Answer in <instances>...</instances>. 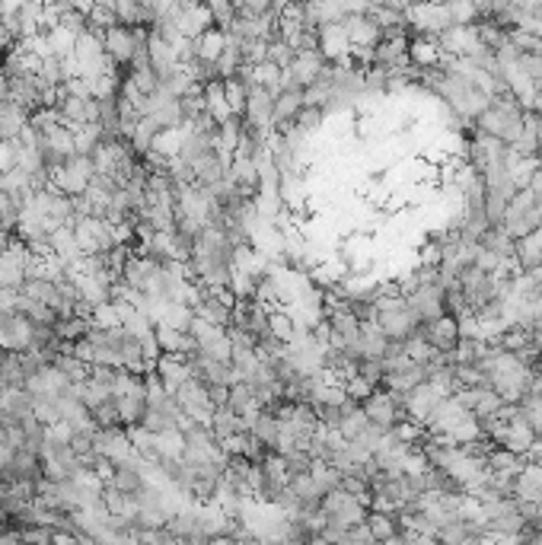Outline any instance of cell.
<instances>
[{
	"label": "cell",
	"instance_id": "21",
	"mask_svg": "<svg viewBox=\"0 0 542 545\" xmlns=\"http://www.w3.org/2000/svg\"><path fill=\"white\" fill-rule=\"evenodd\" d=\"M210 434H214L217 444H220V440L233 437V434H249V421L224 405V409H217L214 418H210Z\"/></svg>",
	"mask_w": 542,
	"mask_h": 545
},
{
	"label": "cell",
	"instance_id": "18",
	"mask_svg": "<svg viewBox=\"0 0 542 545\" xmlns=\"http://www.w3.org/2000/svg\"><path fill=\"white\" fill-rule=\"evenodd\" d=\"M156 344H160L163 354H179V357H192L198 351L195 338L189 332L166 329V325H156Z\"/></svg>",
	"mask_w": 542,
	"mask_h": 545
},
{
	"label": "cell",
	"instance_id": "17",
	"mask_svg": "<svg viewBox=\"0 0 542 545\" xmlns=\"http://www.w3.org/2000/svg\"><path fill=\"white\" fill-rule=\"evenodd\" d=\"M389 348H393V342L383 335V329H379L377 323L360 325V342H358L360 357H370V361H383V357L389 354Z\"/></svg>",
	"mask_w": 542,
	"mask_h": 545
},
{
	"label": "cell",
	"instance_id": "11",
	"mask_svg": "<svg viewBox=\"0 0 542 545\" xmlns=\"http://www.w3.org/2000/svg\"><path fill=\"white\" fill-rule=\"evenodd\" d=\"M210 26H214V23H210L208 4H179V16H176L179 35H185V39H198V35L208 33Z\"/></svg>",
	"mask_w": 542,
	"mask_h": 545
},
{
	"label": "cell",
	"instance_id": "9",
	"mask_svg": "<svg viewBox=\"0 0 542 545\" xmlns=\"http://www.w3.org/2000/svg\"><path fill=\"white\" fill-rule=\"evenodd\" d=\"M147 61H150V70H154L160 80H166L173 70H179L176 48H173L170 42L163 39L160 33H154V29L147 33Z\"/></svg>",
	"mask_w": 542,
	"mask_h": 545
},
{
	"label": "cell",
	"instance_id": "35",
	"mask_svg": "<svg viewBox=\"0 0 542 545\" xmlns=\"http://www.w3.org/2000/svg\"><path fill=\"white\" fill-rule=\"evenodd\" d=\"M294 58H297V52H294L291 45H287L285 39H275V42H268V61L275 64V68H281V70H287L294 64Z\"/></svg>",
	"mask_w": 542,
	"mask_h": 545
},
{
	"label": "cell",
	"instance_id": "3",
	"mask_svg": "<svg viewBox=\"0 0 542 545\" xmlns=\"http://www.w3.org/2000/svg\"><path fill=\"white\" fill-rule=\"evenodd\" d=\"M322 513H325V526H335V530H354V526H360L367 520V507L345 492L325 494Z\"/></svg>",
	"mask_w": 542,
	"mask_h": 545
},
{
	"label": "cell",
	"instance_id": "5",
	"mask_svg": "<svg viewBox=\"0 0 542 545\" xmlns=\"http://www.w3.org/2000/svg\"><path fill=\"white\" fill-rule=\"evenodd\" d=\"M176 402H179V409H182V415L185 418H192L195 424H208L210 428V418H214V402H210V396H208V386L201 383V380H185L182 386L176 390Z\"/></svg>",
	"mask_w": 542,
	"mask_h": 545
},
{
	"label": "cell",
	"instance_id": "30",
	"mask_svg": "<svg viewBox=\"0 0 542 545\" xmlns=\"http://www.w3.org/2000/svg\"><path fill=\"white\" fill-rule=\"evenodd\" d=\"M89 323H93L96 329H106V332L122 329V313H118V303L108 300V303H102V306H96L93 316H89Z\"/></svg>",
	"mask_w": 542,
	"mask_h": 545
},
{
	"label": "cell",
	"instance_id": "37",
	"mask_svg": "<svg viewBox=\"0 0 542 545\" xmlns=\"http://www.w3.org/2000/svg\"><path fill=\"white\" fill-rule=\"evenodd\" d=\"M373 392H377V390H373L370 383H364L360 377H354V380H348V383H345V396L351 399V402H358V405H364Z\"/></svg>",
	"mask_w": 542,
	"mask_h": 545
},
{
	"label": "cell",
	"instance_id": "12",
	"mask_svg": "<svg viewBox=\"0 0 542 545\" xmlns=\"http://www.w3.org/2000/svg\"><path fill=\"white\" fill-rule=\"evenodd\" d=\"M154 371H156V377H160V383L166 386V392H173V396H176V390L185 383V380H192L189 357H179V354H160Z\"/></svg>",
	"mask_w": 542,
	"mask_h": 545
},
{
	"label": "cell",
	"instance_id": "15",
	"mask_svg": "<svg viewBox=\"0 0 542 545\" xmlns=\"http://www.w3.org/2000/svg\"><path fill=\"white\" fill-rule=\"evenodd\" d=\"M249 434L265 446V450L278 453V444H281V421L271 411H258L256 418L249 421Z\"/></svg>",
	"mask_w": 542,
	"mask_h": 545
},
{
	"label": "cell",
	"instance_id": "26",
	"mask_svg": "<svg viewBox=\"0 0 542 545\" xmlns=\"http://www.w3.org/2000/svg\"><path fill=\"white\" fill-rule=\"evenodd\" d=\"M195 45H198V61H204V64H217L220 54H224V48H227V33H220L217 26H210L208 33L198 35Z\"/></svg>",
	"mask_w": 542,
	"mask_h": 545
},
{
	"label": "cell",
	"instance_id": "36",
	"mask_svg": "<svg viewBox=\"0 0 542 545\" xmlns=\"http://www.w3.org/2000/svg\"><path fill=\"white\" fill-rule=\"evenodd\" d=\"M20 211L23 208L14 202V198L0 192V223H4L7 230H14V233H16V223H20Z\"/></svg>",
	"mask_w": 542,
	"mask_h": 545
},
{
	"label": "cell",
	"instance_id": "28",
	"mask_svg": "<svg viewBox=\"0 0 542 545\" xmlns=\"http://www.w3.org/2000/svg\"><path fill=\"white\" fill-rule=\"evenodd\" d=\"M249 77L239 74V77H230V80H224V93H227V106H230V112L237 115V118H243L246 112V99H249Z\"/></svg>",
	"mask_w": 542,
	"mask_h": 545
},
{
	"label": "cell",
	"instance_id": "6",
	"mask_svg": "<svg viewBox=\"0 0 542 545\" xmlns=\"http://www.w3.org/2000/svg\"><path fill=\"white\" fill-rule=\"evenodd\" d=\"M418 335L425 338V344L434 354H453L460 348V323L453 316H441L434 319V323L421 325Z\"/></svg>",
	"mask_w": 542,
	"mask_h": 545
},
{
	"label": "cell",
	"instance_id": "32",
	"mask_svg": "<svg viewBox=\"0 0 542 545\" xmlns=\"http://www.w3.org/2000/svg\"><path fill=\"white\" fill-rule=\"evenodd\" d=\"M89 316H70V319H64L61 325H58V335H61V342L64 344H77V342H83L87 338V332H89Z\"/></svg>",
	"mask_w": 542,
	"mask_h": 545
},
{
	"label": "cell",
	"instance_id": "16",
	"mask_svg": "<svg viewBox=\"0 0 542 545\" xmlns=\"http://www.w3.org/2000/svg\"><path fill=\"white\" fill-rule=\"evenodd\" d=\"M517 265H520L523 275H536V271H542V227L536 230V233L523 236V240H517Z\"/></svg>",
	"mask_w": 542,
	"mask_h": 545
},
{
	"label": "cell",
	"instance_id": "23",
	"mask_svg": "<svg viewBox=\"0 0 542 545\" xmlns=\"http://www.w3.org/2000/svg\"><path fill=\"white\" fill-rule=\"evenodd\" d=\"M268 332H271L275 338H278L281 344H294L300 335H306V329H304V325H300L297 319H294L287 310L268 313Z\"/></svg>",
	"mask_w": 542,
	"mask_h": 545
},
{
	"label": "cell",
	"instance_id": "1",
	"mask_svg": "<svg viewBox=\"0 0 542 545\" xmlns=\"http://www.w3.org/2000/svg\"><path fill=\"white\" fill-rule=\"evenodd\" d=\"M74 236H77V242H80L83 256H106V252L116 249L112 223L102 221V217H77Z\"/></svg>",
	"mask_w": 542,
	"mask_h": 545
},
{
	"label": "cell",
	"instance_id": "39",
	"mask_svg": "<svg viewBox=\"0 0 542 545\" xmlns=\"http://www.w3.org/2000/svg\"><path fill=\"white\" fill-rule=\"evenodd\" d=\"M14 230H7L4 227V223H0V249H4V246H10V242H14Z\"/></svg>",
	"mask_w": 542,
	"mask_h": 545
},
{
	"label": "cell",
	"instance_id": "10",
	"mask_svg": "<svg viewBox=\"0 0 542 545\" xmlns=\"http://www.w3.org/2000/svg\"><path fill=\"white\" fill-rule=\"evenodd\" d=\"M341 26H345L351 48H377L379 42H383V29H379L377 20H370L367 14L345 16V20H341Z\"/></svg>",
	"mask_w": 542,
	"mask_h": 545
},
{
	"label": "cell",
	"instance_id": "25",
	"mask_svg": "<svg viewBox=\"0 0 542 545\" xmlns=\"http://www.w3.org/2000/svg\"><path fill=\"white\" fill-rule=\"evenodd\" d=\"M227 409L237 411V415L246 418V421H252V418L262 411V402L252 396V390L246 383H233L230 386V399H227Z\"/></svg>",
	"mask_w": 542,
	"mask_h": 545
},
{
	"label": "cell",
	"instance_id": "33",
	"mask_svg": "<svg viewBox=\"0 0 542 545\" xmlns=\"http://www.w3.org/2000/svg\"><path fill=\"white\" fill-rule=\"evenodd\" d=\"M322 121H325V108H319V106H304V108H300V115H297V121H294V125H297V128L304 131L306 137H310L313 131L322 128Z\"/></svg>",
	"mask_w": 542,
	"mask_h": 545
},
{
	"label": "cell",
	"instance_id": "38",
	"mask_svg": "<svg viewBox=\"0 0 542 545\" xmlns=\"http://www.w3.org/2000/svg\"><path fill=\"white\" fill-rule=\"evenodd\" d=\"M529 459H533V465H539L542 469V437H536L533 450H529Z\"/></svg>",
	"mask_w": 542,
	"mask_h": 545
},
{
	"label": "cell",
	"instance_id": "14",
	"mask_svg": "<svg viewBox=\"0 0 542 545\" xmlns=\"http://www.w3.org/2000/svg\"><path fill=\"white\" fill-rule=\"evenodd\" d=\"M0 415L10 421H33L35 418V402L26 390H4L0 392Z\"/></svg>",
	"mask_w": 542,
	"mask_h": 545
},
{
	"label": "cell",
	"instance_id": "7",
	"mask_svg": "<svg viewBox=\"0 0 542 545\" xmlns=\"http://www.w3.org/2000/svg\"><path fill=\"white\" fill-rule=\"evenodd\" d=\"M329 68V61L322 58V52H297L294 64L285 70V87H300L310 89L313 83L322 77V70Z\"/></svg>",
	"mask_w": 542,
	"mask_h": 545
},
{
	"label": "cell",
	"instance_id": "22",
	"mask_svg": "<svg viewBox=\"0 0 542 545\" xmlns=\"http://www.w3.org/2000/svg\"><path fill=\"white\" fill-rule=\"evenodd\" d=\"M364 526H367V532H370L377 545L389 542V539L402 532L399 530V517H396V513H383V511H367Z\"/></svg>",
	"mask_w": 542,
	"mask_h": 545
},
{
	"label": "cell",
	"instance_id": "34",
	"mask_svg": "<svg viewBox=\"0 0 542 545\" xmlns=\"http://www.w3.org/2000/svg\"><path fill=\"white\" fill-rule=\"evenodd\" d=\"M20 156H23L20 141H0V175L20 169Z\"/></svg>",
	"mask_w": 542,
	"mask_h": 545
},
{
	"label": "cell",
	"instance_id": "31",
	"mask_svg": "<svg viewBox=\"0 0 542 545\" xmlns=\"http://www.w3.org/2000/svg\"><path fill=\"white\" fill-rule=\"evenodd\" d=\"M210 10V23H214L220 33H230L233 23H237V4H230V0H214V4H208Z\"/></svg>",
	"mask_w": 542,
	"mask_h": 545
},
{
	"label": "cell",
	"instance_id": "19",
	"mask_svg": "<svg viewBox=\"0 0 542 545\" xmlns=\"http://www.w3.org/2000/svg\"><path fill=\"white\" fill-rule=\"evenodd\" d=\"M192 313H195L198 319H204V323L217 325V329H230L233 306H230V303H224V300H217V296H210L208 290H204V300L198 303Z\"/></svg>",
	"mask_w": 542,
	"mask_h": 545
},
{
	"label": "cell",
	"instance_id": "13",
	"mask_svg": "<svg viewBox=\"0 0 542 545\" xmlns=\"http://www.w3.org/2000/svg\"><path fill=\"white\" fill-rule=\"evenodd\" d=\"M304 108V89L300 87H281V93L275 96V131L294 125Z\"/></svg>",
	"mask_w": 542,
	"mask_h": 545
},
{
	"label": "cell",
	"instance_id": "20",
	"mask_svg": "<svg viewBox=\"0 0 542 545\" xmlns=\"http://www.w3.org/2000/svg\"><path fill=\"white\" fill-rule=\"evenodd\" d=\"M204 112L210 115V118L217 121V128L224 125V121L233 118L230 106H227V93H224V80H210L204 83Z\"/></svg>",
	"mask_w": 542,
	"mask_h": 545
},
{
	"label": "cell",
	"instance_id": "8",
	"mask_svg": "<svg viewBox=\"0 0 542 545\" xmlns=\"http://www.w3.org/2000/svg\"><path fill=\"white\" fill-rule=\"evenodd\" d=\"M441 399H447V396H441L431 383H421L418 390H412L408 396H402L406 421H415V424H421V428H427V421H431L434 409L441 405Z\"/></svg>",
	"mask_w": 542,
	"mask_h": 545
},
{
	"label": "cell",
	"instance_id": "24",
	"mask_svg": "<svg viewBox=\"0 0 542 545\" xmlns=\"http://www.w3.org/2000/svg\"><path fill=\"white\" fill-rule=\"evenodd\" d=\"M239 137H243V118H237L233 115L230 121H224L220 128H217V135H214V150L217 154H224V156H237V150H239Z\"/></svg>",
	"mask_w": 542,
	"mask_h": 545
},
{
	"label": "cell",
	"instance_id": "29",
	"mask_svg": "<svg viewBox=\"0 0 542 545\" xmlns=\"http://www.w3.org/2000/svg\"><path fill=\"white\" fill-rule=\"evenodd\" d=\"M192 319H195L192 306H185V303H170V306L163 310L160 325H166V329H176V332H189L192 329Z\"/></svg>",
	"mask_w": 542,
	"mask_h": 545
},
{
	"label": "cell",
	"instance_id": "27",
	"mask_svg": "<svg viewBox=\"0 0 542 545\" xmlns=\"http://www.w3.org/2000/svg\"><path fill=\"white\" fill-rule=\"evenodd\" d=\"M160 137V125H156L154 118H147V115H141L135 125V135H131V150H135L137 156H144L147 150H154V141Z\"/></svg>",
	"mask_w": 542,
	"mask_h": 545
},
{
	"label": "cell",
	"instance_id": "2",
	"mask_svg": "<svg viewBox=\"0 0 542 545\" xmlns=\"http://www.w3.org/2000/svg\"><path fill=\"white\" fill-rule=\"evenodd\" d=\"M96 179V166L89 156H74L68 166H61L51 175V189H58L68 198H83Z\"/></svg>",
	"mask_w": 542,
	"mask_h": 545
},
{
	"label": "cell",
	"instance_id": "4",
	"mask_svg": "<svg viewBox=\"0 0 542 545\" xmlns=\"http://www.w3.org/2000/svg\"><path fill=\"white\" fill-rule=\"evenodd\" d=\"M360 409H364L367 421H370L373 428H383V431H393L396 424L406 421V411H402V396L383 390V386H379V390L373 392V396L367 399Z\"/></svg>",
	"mask_w": 542,
	"mask_h": 545
}]
</instances>
